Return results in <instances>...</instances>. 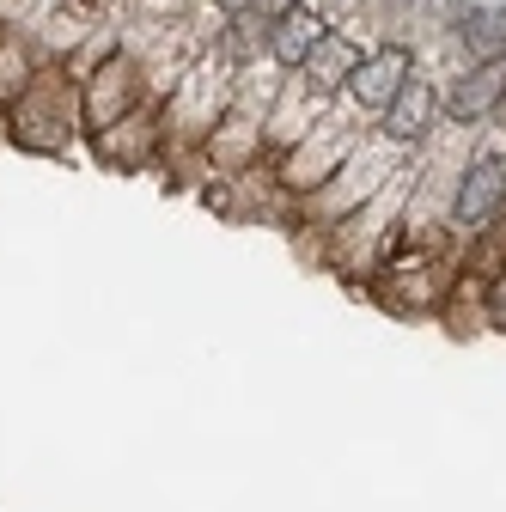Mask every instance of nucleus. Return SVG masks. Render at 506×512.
Segmentation results:
<instances>
[{
  "label": "nucleus",
  "mask_w": 506,
  "mask_h": 512,
  "mask_svg": "<svg viewBox=\"0 0 506 512\" xmlns=\"http://www.w3.org/2000/svg\"><path fill=\"white\" fill-rule=\"evenodd\" d=\"M330 31H324V19L311 13V7H287L281 19H275V31H269V49H275V61H287V68H305L311 61V49H318Z\"/></svg>",
  "instance_id": "obj_4"
},
{
  "label": "nucleus",
  "mask_w": 506,
  "mask_h": 512,
  "mask_svg": "<svg viewBox=\"0 0 506 512\" xmlns=\"http://www.w3.org/2000/svg\"><path fill=\"white\" fill-rule=\"evenodd\" d=\"M500 98H506V55H488V61H476V68L458 80L452 110H458V122H482Z\"/></svg>",
  "instance_id": "obj_3"
},
{
  "label": "nucleus",
  "mask_w": 506,
  "mask_h": 512,
  "mask_svg": "<svg viewBox=\"0 0 506 512\" xmlns=\"http://www.w3.org/2000/svg\"><path fill=\"white\" fill-rule=\"evenodd\" d=\"M409 74H415V68H409V49H403V43H385V49H372V55L354 61L348 92H354L360 110H391V98L403 92Z\"/></svg>",
  "instance_id": "obj_1"
},
{
  "label": "nucleus",
  "mask_w": 506,
  "mask_h": 512,
  "mask_svg": "<svg viewBox=\"0 0 506 512\" xmlns=\"http://www.w3.org/2000/svg\"><path fill=\"white\" fill-rule=\"evenodd\" d=\"M427 122H433V86L409 74L403 92H397L391 110H385V135H391V141H421V135H427Z\"/></svg>",
  "instance_id": "obj_5"
},
{
  "label": "nucleus",
  "mask_w": 506,
  "mask_h": 512,
  "mask_svg": "<svg viewBox=\"0 0 506 512\" xmlns=\"http://www.w3.org/2000/svg\"><path fill=\"white\" fill-rule=\"evenodd\" d=\"M506 208V159H476L470 171H464V183H458V220L464 226H482V220H494Z\"/></svg>",
  "instance_id": "obj_2"
},
{
  "label": "nucleus",
  "mask_w": 506,
  "mask_h": 512,
  "mask_svg": "<svg viewBox=\"0 0 506 512\" xmlns=\"http://www.w3.org/2000/svg\"><path fill=\"white\" fill-rule=\"evenodd\" d=\"M354 49L342 43V37H324L318 49H311V61H305V68H311V86H342L348 74H354Z\"/></svg>",
  "instance_id": "obj_7"
},
{
  "label": "nucleus",
  "mask_w": 506,
  "mask_h": 512,
  "mask_svg": "<svg viewBox=\"0 0 506 512\" xmlns=\"http://www.w3.org/2000/svg\"><path fill=\"white\" fill-rule=\"evenodd\" d=\"M458 37L476 49V61H488V55H506V13L464 7V13H458Z\"/></svg>",
  "instance_id": "obj_6"
}]
</instances>
